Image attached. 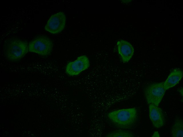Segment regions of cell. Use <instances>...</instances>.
Wrapping results in <instances>:
<instances>
[{
	"label": "cell",
	"instance_id": "cell-1",
	"mask_svg": "<svg viewBox=\"0 0 183 137\" xmlns=\"http://www.w3.org/2000/svg\"><path fill=\"white\" fill-rule=\"evenodd\" d=\"M107 116L117 127L122 129L131 128L137 120L138 113L135 107L116 110L109 112Z\"/></svg>",
	"mask_w": 183,
	"mask_h": 137
},
{
	"label": "cell",
	"instance_id": "cell-2",
	"mask_svg": "<svg viewBox=\"0 0 183 137\" xmlns=\"http://www.w3.org/2000/svg\"><path fill=\"white\" fill-rule=\"evenodd\" d=\"M29 51L27 42L17 39H12L7 43L5 49V55L10 60L17 61L23 57Z\"/></svg>",
	"mask_w": 183,
	"mask_h": 137
},
{
	"label": "cell",
	"instance_id": "cell-3",
	"mask_svg": "<svg viewBox=\"0 0 183 137\" xmlns=\"http://www.w3.org/2000/svg\"><path fill=\"white\" fill-rule=\"evenodd\" d=\"M166 90L163 86V82H154L147 86L144 92L148 103L158 106Z\"/></svg>",
	"mask_w": 183,
	"mask_h": 137
},
{
	"label": "cell",
	"instance_id": "cell-4",
	"mask_svg": "<svg viewBox=\"0 0 183 137\" xmlns=\"http://www.w3.org/2000/svg\"><path fill=\"white\" fill-rule=\"evenodd\" d=\"M53 44L48 37L38 36L31 41L28 45L29 51L42 56H47L51 52Z\"/></svg>",
	"mask_w": 183,
	"mask_h": 137
},
{
	"label": "cell",
	"instance_id": "cell-5",
	"mask_svg": "<svg viewBox=\"0 0 183 137\" xmlns=\"http://www.w3.org/2000/svg\"><path fill=\"white\" fill-rule=\"evenodd\" d=\"M65 23V14L63 12L60 11L50 17L45 27V29L51 33L57 34L63 29Z\"/></svg>",
	"mask_w": 183,
	"mask_h": 137
},
{
	"label": "cell",
	"instance_id": "cell-6",
	"mask_svg": "<svg viewBox=\"0 0 183 137\" xmlns=\"http://www.w3.org/2000/svg\"><path fill=\"white\" fill-rule=\"evenodd\" d=\"M90 65L88 57L85 55L78 57L73 61L69 62L65 68L66 74L70 76H77L87 69Z\"/></svg>",
	"mask_w": 183,
	"mask_h": 137
},
{
	"label": "cell",
	"instance_id": "cell-7",
	"mask_svg": "<svg viewBox=\"0 0 183 137\" xmlns=\"http://www.w3.org/2000/svg\"><path fill=\"white\" fill-rule=\"evenodd\" d=\"M149 112L150 119L154 127L160 128L164 125V116L161 108L153 104H149Z\"/></svg>",
	"mask_w": 183,
	"mask_h": 137
},
{
	"label": "cell",
	"instance_id": "cell-8",
	"mask_svg": "<svg viewBox=\"0 0 183 137\" xmlns=\"http://www.w3.org/2000/svg\"><path fill=\"white\" fill-rule=\"evenodd\" d=\"M118 53L124 63L128 62L132 58L134 53V48L128 41L121 40L117 43Z\"/></svg>",
	"mask_w": 183,
	"mask_h": 137
},
{
	"label": "cell",
	"instance_id": "cell-9",
	"mask_svg": "<svg viewBox=\"0 0 183 137\" xmlns=\"http://www.w3.org/2000/svg\"><path fill=\"white\" fill-rule=\"evenodd\" d=\"M183 76V72L180 69L175 68L170 73L165 81L163 82V86L166 90L177 84Z\"/></svg>",
	"mask_w": 183,
	"mask_h": 137
},
{
	"label": "cell",
	"instance_id": "cell-10",
	"mask_svg": "<svg viewBox=\"0 0 183 137\" xmlns=\"http://www.w3.org/2000/svg\"><path fill=\"white\" fill-rule=\"evenodd\" d=\"M171 134L173 137H183V124L182 119L177 118L172 126Z\"/></svg>",
	"mask_w": 183,
	"mask_h": 137
},
{
	"label": "cell",
	"instance_id": "cell-11",
	"mask_svg": "<svg viewBox=\"0 0 183 137\" xmlns=\"http://www.w3.org/2000/svg\"><path fill=\"white\" fill-rule=\"evenodd\" d=\"M107 136L131 137L134 136V134L130 131L121 129L109 133Z\"/></svg>",
	"mask_w": 183,
	"mask_h": 137
},
{
	"label": "cell",
	"instance_id": "cell-12",
	"mask_svg": "<svg viewBox=\"0 0 183 137\" xmlns=\"http://www.w3.org/2000/svg\"><path fill=\"white\" fill-rule=\"evenodd\" d=\"M152 137H160V134L158 131H155L152 136Z\"/></svg>",
	"mask_w": 183,
	"mask_h": 137
}]
</instances>
